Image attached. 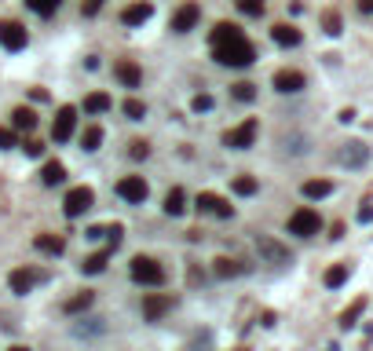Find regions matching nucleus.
Segmentation results:
<instances>
[{
    "label": "nucleus",
    "instance_id": "nucleus-24",
    "mask_svg": "<svg viewBox=\"0 0 373 351\" xmlns=\"http://www.w3.org/2000/svg\"><path fill=\"white\" fill-rule=\"evenodd\" d=\"M165 213H169V216H183L187 213V194H183V187H172L169 194H165Z\"/></svg>",
    "mask_w": 373,
    "mask_h": 351
},
{
    "label": "nucleus",
    "instance_id": "nucleus-21",
    "mask_svg": "<svg viewBox=\"0 0 373 351\" xmlns=\"http://www.w3.org/2000/svg\"><path fill=\"white\" fill-rule=\"evenodd\" d=\"M110 256H113V249H99V253H92V256H84V260H81V271H84V275H102Z\"/></svg>",
    "mask_w": 373,
    "mask_h": 351
},
{
    "label": "nucleus",
    "instance_id": "nucleus-9",
    "mask_svg": "<svg viewBox=\"0 0 373 351\" xmlns=\"http://www.w3.org/2000/svg\"><path fill=\"white\" fill-rule=\"evenodd\" d=\"M0 44H4L8 51H22L26 44H30V33H26L22 22L4 19V22H0Z\"/></svg>",
    "mask_w": 373,
    "mask_h": 351
},
{
    "label": "nucleus",
    "instance_id": "nucleus-38",
    "mask_svg": "<svg viewBox=\"0 0 373 351\" xmlns=\"http://www.w3.org/2000/svg\"><path fill=\"white\" fill-rule=\"evenodd\" d=\"M128 154H132V158H136V161H143V158H147V154H150V147H147V143H143V139H132V143H128Z\"/></svg>",
    "mask_w": 373,
    "mask_h": 351
},
{
    "label": "nucleus",
    "instance_id": "nucleus-35",
    "mask_svg": "<svg viewBox=\"0 0 373 351\" xmlns=\"http://www.w3.org/2000/svg\"><path fill=\"white\" fill-rule=\"evenodd\" d=\"M102 238H107V249H118V245L125 242V227H121V224L102 227Z\"/></svg>",
    "mask_w": 373,
    "mask_h": 351
},
{
    "label": "nucleus",
    "instance_id": "nucleus-40",
    "mask_svg": "<svg viewBox=\"0 0 373 351\" xmlns=\"http://www.w3.org/2000/svg\"><path fill=\"white\" fill-rule=\"evenodd\" d=\"M19 147H22L26 154H30V158H41V154H44V143H37V139H22Z\"/></svg>",
    "mask_w": 373,
    "mask_h": 351
},
{
    "label": "nucleus",
    "instance_id": "nucleus-42",
    "mask_svg": "<svg viewBox=\"0 0 373 351\" xmlns=\"http://www.w3.org/2000/svg\"><path fill=\"white\" fill-rule=\"evenodd\" d=\"M102 4H107V0H81V11L92 19V15H99V11H102Z\"/></svg>",
    "mask_w": 373,
    "mask_h": 351
},
{
    "label": "nucleus",
    "instance_id": "nucleus-46",
    "mask_svg": "<svg viewBox=\"0 0 373 351\" xmlns=\"http://www.w3.org/2000/svg\"><path fill=\"white\" fill-rule=\"evenodd\" d=\"M329 238H344V224H340V219H337V224L329 227Z\"/></svg>",
    "mask_w": 373,
    "mask_h": 351
},
{
    "label": "nucleus",
    "instance_id": "nucleus-27",
    "mask_svg": "<svg viewBox=\"0 0 373 351\" xmlns=\"http://www.w3.org/2000/svg\"><path fill=\"white\" fill-rule=\"evenodd\" d=\"M348 275H352L348 264H333V267L326 271V275H322V282H326V289H340V285L348 282Z\"/></svg>",
    "mask_w": 373,
    "mask_h": 351
},
{
    "label": "nucleus",
    "instance_id": "nucleus-36",
    "mask_svg": "<svg viewBox=\"0 0 373 351\" xmlns=\"http://www.w3.org/2000/svg\"><path fill=\"white\" fill-rule=\"evenodd\" d=\"M121 110H125V117H128V121H143V117H147V107H143L139 99H128Z\"/></svg>",
    "mask_w": 373,
    "mask_h": 351
},
{
    "label": "nucleus",
    "instance_id": "nucleus-12",
    "mask_svg": "<svg viewBox=\"0 0 373 351\" xmlns=\"http://www.w3.org/2000/svg\"><path fill=\"white\" fill-rule=\"evenodd\" d=\"M73 125H77V107H59L55 110V121H51V139L66 143L73 136Z\"/></svg>",
    "mask_w": 373,
    "mask_h": 351
},
{
    "label": "nucleus",
    "instance_id": "nucleus-20",
    "mask_svg": "<svg viewBox=\"0 0 373 351\" xmlns=\"http://www.w3.org/2000/svg\"><path fill=\"white\" fill-rule=\"evenodd\" d=\"M11 128H15V132H33V128H37V114L30 107H15V110H11Z\"/></svg>",
    "mask_w": 373,
    "mask_h": 351
},
{
    "label": "nucleus",
    "instance_id": "nucleus-7",
    "mask_svg": "<svg viewBox=\"0 0 373 351\" xmlns=\"http://www.w3.org/2000/svg\"><path fill=\"white\" fill-rule=\"evenodd\" d=\"M95 205V190L92 187H73L70 194H66V201H62V213H66L70 219H77V216H84L88 209Z\"/></svg>",
    "mask_w": 373,
    "mask_h": 351
},
{
    "label": "nucleus",
    "instance_id": "nucleus-19",
    "mask_svg": "<svg viewBox=\"0 0 373 351\" xmlns=\"http://www.w3.org/2000/svg\"><path fill=\"white\" fill-rule=\"evenodd\" d=\"M150 15H154V4L139 0V4H128V8L121 11V22H125V26H143Z\"/></svg>",
    "mask_w": 373,
    "mask_h": 351
},
{
    "label": "nucleus",
    "instance_id": "nucleus-4",
    "mask_svg": "<svg viewBox=\"0 0 373 351\" xmlns=\"http://www.w3.org/2000/svg\"><path fill=\"white\" fill-rule=\"evenodd\" d=\"M318 231H322V216L315 209H307V205L289 216V234H297V238H315Z\"/></svg>",
    "mask_w": 373,
    "mask_h": 351
},
{
    "label": "nucleus",
    "instance_id": "nucleus-5",
    "mask_svg": "<svg viewBox=\"0 0 373 351\" xmlns=\"http://www.w3.org/2000/svg\"><path fill=\"white\" fill-rule=\"evenodd\" d=\"M337 165L340 168H363V165H370V147H366L363 139L340 143V147H337Z\"/></svg>",
    "mask_w": 373,
    "mask_h": 351
},
{
    "label": "nucleus",
    "instance_id": "nucleus-15",
    "mask_svg": "<svg viewBox=\"0 0 373 351\" xmlns=\"http://www.w3.org/2000/svg\"><path fill=\"white\" fill-rule=\"evenodd\" d=\"M172 304H176V300H172L169 293H150L147 300H143V318H147V322H158L165 311H172Z\"/></svg>",
    "mask_w": 373,
    "mask_h": 351
},
{
    "label": "nucleus",
    "instance_id": "nucleus-28",
    "mask_svg": "<svg viewBox=\"0 0 373 351\" xmlns=\"http://www.w3.org/2000/svg\"><path fill=\"white\" fill-rule=\"evenodd\" d=\"M92 300H95V293H77V296H70L66 304H62V311H66V315H81V311H88L92 307Z\"/></svg>",
    "mask_w": 373,
    "mask_h": 351
},
{
    "label": "nucleus",
    "instance_id": "nucleus-41",
    "mask_svg": "<svg viewBox=\"0 0 373 351\" xmlns=\"http://www.w3.org/2000/svg\"><path fill=\"white\" fill-rule=\"evenodd\" d=\"M11 147H19V139L11 128H0V150H11Z\"/></svg>",
    "mask_w": 373,
    "mask_h": 351
},
{
    "label": "nucleus",
    "instance_id": "nucleus-16",
    "mask_svg": "<svg viewBox=\"0 0 373 351\" xmlns=\"http://www.w3.org/2000/svg\"><path fill=\"white\" fill-rule=\"evenodd\" d=\"M113 77H118L125 88H139V84H143V70H139L132 59H118V62H113Z\"/></svg>",
    "mask_w": 373,
    "mask_h": 351
},
{
    "label": "nucleus",
    "instance_id": "nucleus-11",
    "mask_svg": "<svg viewBox=\"0 0 373 351\" xmlns=\"http://www.w3.org/2000/svg\"><path fill=\"white\" fill-rule=\"evenodd\" d=\"M201 19V8L194 4V0H183V4L176 8V15H172V33H190L198 26Z\"/></svg>",
    "mask_w": 373,
    "mask_h": 351
},
{
    "label": "nucleus",
    "instance_id": "nucleus-25",
    "mask_svg": "<svg viewBox=\"0 0 373 351\" xmlns=\"http://www.w3.org/2000/svg\"><path fill=\"white\" fill-rule=\"evenodd\" d=\"M300 190H304V198L318 201V198H329V194H333V183H329V179H307Z\"/></svg>",
    "mask_w": 373,
    "mask_h": 351
},
{
    "label": "nucleus",
    "instance_id": "nucleus-30",
    "mask_svg": "<svg viewBox=\"0 0 373 351\" xmlns=\"http://www.w3.org/2000/svg\"><path fill=\"white\" fill-rule=\"evenodd\" d=\"M99 143H102V128L99 125H88L84 132H81V150L92 154V150H99Z\"/></svg>",
    "mask_w": 373,
    "mask_h": 351
},
{
    "label": "nucleus",
    "instance_id": "nucleus-34",
    "mask_svg": "<svg viewBox=\"0 0 373 351\" xmlns=\"http://www.w3.org/2000/svg\"><path fill=\"white\" fill-rule=\"evenodd\" d=\"M230 96H235L238 102H253V99H256V84L238 81V84H230Z\"/></svg>",
    "mask_w": 373,
    "mask_h": 351
},
{
    "label": "nucleus",
    "instance_id": "nucleus-26",
    "mask_svg": "<svg viewBox=\"0 0 373 351\" xmlns=\"http://www.w3.org/2000/svg\"><path fill=\"white\" fill-rule=\"evenodd\" d=\"M113 107V99L107 92H92V96H84V114H107Z\"/></svg>",
    "mask_w": 373,
    "mask_h": 351
},
{
    "label": "nucleus",
    "instance_id": "nucleus-1",
    "mask_svg": "<svg viewBox=\"0 0 373 351\" xmlns=\"http://www.w3.org/2000/svg\"><path fill=\"white\" fill-rule=\"evenodd\" d=\"M209 44H212V59L220 62V66L246 70V66H253V62H256V48L249 44V37L242 33L235 22H216Z\"/></svg>",
    "mask_w": 373,
    "mask_h": 351
},
{
    "label": "nucleus",
    "instance_id": "nucleus-31",
    "mask_svg": "<svg viewBox=\"0 0 373 351\" xmlns=\"http://www.w3.org/2000/svg\"><path fill=\"white\" fill-rule=\"evenodd\" d=\"M26 8H30V11H37V15H55V11L62 8V0H26Z\"/></svg>",
    "mask_w": 373,
    "mask_h": 351
},
{
    "label": "nucleus",
    "instance_id": "nucleus-23",
    "mask_svg": "<svg viewBox=\"0 0 373 351\" xmlns=\"http://www.w3.org/2000/svg\"><path fill=\"white\" fill-rule=\"evenodd\" d=\"M62 179H66V165H62V161H44L41 183H44V187H59Z\"/></svg>",
    "mask_w": 373,
    "mask_h": 351
},
{
    "label": "nucleus",
    "instance_id": "nucleus-45",
    "mask_svg": "<svg viewBox=\"0 0 373 351\" xmlns=\"http://www.w3.org/2000/svg\"><path fill=\"white\" fill-rule=\"evenodd\" d=\"M340 121H344V125H352V121H355V110H352V107H344V110H340Z\"/></svg>",
    "mask_w": 373,
    "mask_h": 351
},
{
    "label": "nucleus",
    "instance_id": "nucleus-47",
    "mask_svg": "<svg viewBox=\"0 0 373 351\" xmlns=\"http://www.w3.org/2000/svg\"><path fill=\"white\" fill-rule=\"evenodd\" d=\"M30 96H33L37 102H44V99H48V92H44V88H30Z\"/></svg>",
    "mask_w": 373,
    "mask_h": 351
},
{
    "label": "nucleus",
    "instance_id": "nucleus-13",
    "mask_svg": "<svg viewBox=\"0 0 373 351\" xmlns=\"http://www.w3.org/2000/svg\"><path fill=\"white\" fill-rule=\"evenodd\" d=\"M271 84H275V92H282V96H297V92H304L307 77L300 70H278L271 77Z\"/></svg>",
    "mask_w": 373,
    "mask_h": 351
},
{
    "label": "nucleus",
    "instance_id": "nucleus-39",
    "mask_svg": "<svg viewBox=\"0 0 373 351\" xmlns=\"http://www.w3.org/2000/svg\"><path fill=\"white\" fill-rule=\"evenodd\" d=\"M190 110H194V114H209L212 110V96H194V102H190Z\"/></svg>",
    "mask_w": 373,
    "mask_h": 351
},
{
    "label": "nucleus",
    "instance_id": "nucleus-33",
    "mask_svg": "<svg viewBox=\"0 0 373 351\" xmlns=\"http://www.w3.org/2000/svg\"><path fill=\"white\" fill-rule=\"evenodd\" d=\"M256 187H260V183H256L253 176H238L235 183H230V190H235L238 198H249V194H256Z\"/></svg>",
    "mask_w": 373,
    "mask_h": 351
},
{
    "label": "nucleus",
    "instance_id": "nucleus-44",
    "mask_svg": "<svg viewBox=\"0 0 373 351\" xmlns=\"http://www.w3.org/2000/svg\"><path fill=\"white\" fill-rule=\"evenodd\" d=\"M355 8L363 11V15H373V0H355Z\"/></svg>",
    "mask_w": 373,
    "mask_h": 351
},
{
    "label": "nucleus",
    "instance_id": "nucleus-17",
    "mask_svg": "<svg viewBox=\"0 0 373 351\" xmlns=\"http://www.w3.org/2000/svg\"><path fill=\"white\" fill-rule=\"evenodd\" d=\"M271 41L282 44V48H297L304 41V33L297 30V26H289V22H275L271 26Z\"/></svg>",
    "mask_w": 373,
    "mask_h": 351
},
{
    "label": "nucleus",
    "instance_id": "nucleus-18",
    "mask_svg": "<svg viewBox=\"0 0 373 351\" xmlns=\"http://www.w3.org/2000/svg\"><path fill=\"white\" fill-rule=\"evenodd\" d=\"M246 264H242V260H230V256H216L212 260V275L216 278H238V275H246Z\"/></svg>",
    "mask_w": 373,
    "mask_h": 351
},
{
    "label": "nucleus",
    "instance_id": "nucleus-29",
    "mask_svg": "<svg viewBox=\"0 0 373 351\" xmlns=\"http://www.w3.org/2000/svg\"><path fill=\"white\" fill-rule=\"evenodd\" d=\"M363 311H366V296H358V300H355L352 307H344V311H340V330H352Z\"/></svg>",
    "mask_w": 373,
    "mask_h": 351
},
{
    "label": "nucleus",
    "instance_id": "nucleus-43",
    "mask_svg": "<svg viewBox=\"0 0 373 351\" xmlns=\"http://www.w3.org/2000/svg\"><path fill=\"white\" fill-rule=\"evenodd\" d=\"M358 224H373V205L370 201L358 205Z\"/></svg>",
    "mask_w": 373,
    "mask_h": 351
},
{
    "label": "nucleus",
    "instance_id": "nucleus-10",
    "mask_svg": "<svg viewBox=\"0 0 373 351\" xmlns=\"http://www.w3.org/2000/svg\"><path fill=\"white\" fill-rule=\"evenodd\" d=\"M147 194H150V187H147L143 176H125V179H118V198H125L128 205H143Z\"/></svg>",
    "mask_w": 373,
    "mask_h": 351
},
{
    "label": "nucleus",
    "instance_id": "nucleus-37",
    "mask_svg": "<svg viewBox=\"0 0 373 351\" xmlns=\"http://www.w3.org/2000/svg\"><path fill=\"white\" fill-rule=\"evenodd\" d=\"M235 4H238V11H242V15H264V0H235Z\"/></svg>",
    "mask_w": 373,
    "mask_h": 351
},
{
    "label": "nucleus",
    "instance_id": "nucleus-22",
    "mask_svg": "<svg viewBox=\"0 0 373 351\" xmlns=\"http://www.w3.org/2000/svg\"><path fill=\"white\" fill-rule=\"evenodd\" d=\"M33 245L48 256H62V249H66V238H59V234H37Z\"/></svg>",
    "mask_w": 373,
    "mask_h": 351
},
{
    "label": "nucleus",
    "instance_id": "nucleus-32",
    "mask_svg": "<svg viewBox=\"0 0 373 351\" xmlns=\"http://www.w3.org/2000/svg\"><path fill=\"white\" fill-rule=\"evenodd\" d=\"M322 30L329 37H340L344 33V22H340V11H322Z\"/></svg>",
    "mask_w": 373,
    "mask_h": 351
},
{
    "label": "nucleus",
    "instance_id": "nucleus-48",
    "mask_svg": "<svg viewBox=\"0 0 373 351\" xmlns=\"http://www.w3.org/2000/svg\"><path fill=\"white\" fill-rule=\"evenodd\" d=\"M8 351H30V348H26V344H15V348H8Z\"/></svg>",
    "mask_w": 373,
    "mask_h": 351
},
{
    "label": "nucleus",
    "instance_id": "nucleus-6",
    "mask_svg": "<svg viewBox=\"0 0 373 351\" xmlns=\"http://www.w3.org/2000/svg\"><path fill=\"white\" fill-rule=\"evenodd\" d=\"M194 209L201 216H220V219H230L235 216V205H230L227 198H220V194H212V190H201L198 198H194Z\"/></svg>",
    "mask_w": 373,
    "mask_h": 351
},
{
    "label": "nucleus",
    "instance_id": "nucleus-3",
    "mask_svg": "<svg viewBox=\"0 0 373 351\" xmlns=\"http://www.w3.org/2000/svg\"><path fill=\"white\" fill-rule=\"evenodd\" d=\"M256 132H260V121H256V117H246L238 128L224 132V147H230V150H249L253 143H256Z\"/></svg>",
    "mask_w": 373,
    "mask_h": 351
},
{
    "label": "nucleus",
    "instance_id": "nucleus-14",
    "mask_svg": "<svg viewBox=\"0 0 373 351\" xmlns=\"http://www.w3.org/2000/svg\"><path fill=\"white\" fill-rule=\"evenodd\" d=\"M37 282H44V271H33V267H19V271H11V275H8V285H11V293H19V296H26V293H30Z\"/></svg>",
    "mask_w": 373,
    "mask_h": 351
},
{
    "label": "nucleus",
    "instance_id": "nucleus-2",
    "mask_svg": "<svg viewBox=\"0 0 373 351\" xmlns=\"http://www.w3.org/2000/svg\"><path fill=\"white\" fill-rule=\"evenodd\" d=\"M128 275H132V282H139V285H165V267L154 256H132Z\"/></svg>",
    "mask_w": 373,
    "mask_h": 351
},
{
    "label": "nucleus",
    "instance_id": "nucleus-8",
    "mask_svg": "<svg viewBox=\"0 0 373 351\" xmlns=\"http://www.w3.org/2000/svg\"><path fill=\"white\" fill-rule=\"evenodd\" d=\"M256 253H260L267 264H278V267H286V264H293V253L286 249L282 242H275V238H267V234H260L256 238Z\"/></svg>",
    "mask_w": 373,
    "mask_h": 351
}]
</instances>
